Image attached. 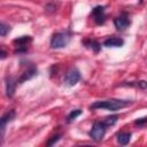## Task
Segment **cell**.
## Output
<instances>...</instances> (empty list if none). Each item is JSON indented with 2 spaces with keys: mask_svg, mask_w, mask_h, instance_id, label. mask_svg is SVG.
Listing matches in <instances>:
<instances>
[{
  "mask_svg": "<svg viewBox=\"0 0 147 147\" xmlns=\"http://www.w3.org/2000/svg\"><path fill=\"white\" fill-rule=\"evenodd\" d=\"M80 79V72L78 71V69L76 68H71L67 74H65V77H64V83L69 86H74L76 85Z\"/></svg>",
  "mask_w": 147,
  "mask_h": 147,
  "instance_id": "4",
  "label": "cell"
},
{
  "mask_svg": "<svg viewBox=\"0 0 147 147\" xmlns=\"http://www.w3.org/2000/svg\"><path fill=\"white\" fill-rule=\"evenodd\" d=\"M84 45L87 47V48H90V49H92L93 52H95V53H98L99 51H100V44L96 41V40H85L84 41Z\"/></svg>",
  "mask_w": 147,
  "mask_h": 147,
  "instance_id": "13",
  "label": "cell"
},
{
  "mask_svg": "<svg viewBox=\"0 0 147 147\" xmlns=\"http://www.w3.org/2000/svg\"><path fill=\"white\" fill-rule=\"evenodd\" d=\"M145 123H147V117L138 118L137 121H134V124H136V125H142V124H145Z\"/></svg>",
  "mask_w": 147,
  "mask_h": 147,
  "instance_id": "18",
  "label": "cell"
},
{
  "mask_svg": "<svg viewBox=\"0 0 147 147\" xmlns=\"http://www.w3.org/2000/svg\"><path fill=\"white\" fill-rule=\"evenodd\" d=\"M31 40H32V38H31L30 36H22V37L15 39L13 42L18 47V49H16L15 53H22V52H25V51H26L25 46H26L29 42H31Z\"/></svg>",
  "mask_w": 147,
  "mask_h": 147,
  "instance_id": "5",
  "label": "cell"
},
{
  "mask_svg": "<svg viewBox=\"0 0 147 147\" xmlns=\"http://www.w3.org/2000/svg\"><path fill=\"white\" fill-rule=\"evenodd\" d=\"M117 118H118V116H117V115H110V116L105 117V119H103L102 122L105 123V125H106V126H113V125L117 122Z\"/></svg>",
  "mask_w": 147,
  "mask_h": 147,
  "instance_id": "14",
  "label": "cell"
},
{
  "mask_svg": "<svg viewBox=\"0 0 147 147\" xmlns=\"http://www.w3.org/2000/svg\"><path fill=\"white\" fill-rule=\"evenodd\" d=\"M59 139H60V134L53 136V137H52V139H49V140L47 141V146H52V145H54Z\"/></svg>",
  "mask_w": 147,
  "mask_h": 147,
  "instance_id": "17",
  "label": "cell"
},
{
  "mask_svg": "<svg viewBox=\"0 0 147 147\" xmlns=\"http://www.w3.org/2000/svg\"><path fill=\"white\" fill-rule=\"evenodd\" d=\"M123 44H124V40L118 37H110L103 41V45L106 47H121L123 46Z\"/></svg>",
  "mask_w": 147,
  "mask_h": 147,
  "instance_id": "8",
  "label": "cell"
},
{
  "mask_svg": "<svg viewBox=\"0 0 147 147\" xmlns=\"http://www.w3.org/2000/svg\"><path fill=\"white\" fill-rule=\"evenodd\" d=\"M70 41V34L67 32H56L53 34L51 40L52 48H63Z\"/></svg>",
  "mask_w": 147,
  "mask_h": 147,
  "instance_id": "2",
  "label": "cell"
},
{
  "mask_svg": "<svg viewBox=\"0 0 147 147\" xmlns=\"http://www.w3.org/2000/svg\"><path fill=\"white\" fill-rule=\"evenodd\" d=\"M14 117H15V110H13V109L2 115V117H1V119H0V122H1V133H2V136H3V133H5L6 124H7L8 122H10Z\"/></svg>",
  "mask_w": 147,
  "mask_h": 147,
  "instance_id": "9",
  "label": "cell"
},
{
  "mask_svg": "<svg viewBox=\"0 0 147 147\" xmlns=\"http://www.w3.org/2000/svg\"><path fill=\"white\" fill-rule=\"evenodd\" d=\"M131 102L126 100H119V99H110L106 101H95L90 106L91 109H108V110H118L121 108H124L129 106Z\"/></svg>",
  "mask_w": 147,
  "mask_h": 147,
  "instance_id": "1",
  "label": "cell"
},
{
  "mask_svg": "<svg viewBox=\"0 0 147 147\" xmlns=\"http://www.w3.org/2000/svg\"><path fill=\"white\" fill-rule=\"evenodd\" d=\"M92 16L94 17V21L96 24H103L106 16H105V7L102 6H96L92 10Z\"/></svg>",
  "mask_w": 147,
  "mask_h": 147,
  "instance_id": "6",
  "label": "cell"
},
{
  "mask_svg": "<svg viewBox=\"0 0 147 147\" xmlns=\"http://www.w3.org/2000/svg\"><path fill=\"white\" fill-rule=\"evenodd\" d=\"M80 114H82V110H80V109L72 110V111H71V113H70V114L67 116V122H68V123H71V122H72L74 119H76V118H77V117H78Z\"/></svg>",
  "mask_w": 147,
  "mask_h": 147,
  "instance_id": "15",
  "label": "cell"
},
{
  "mask_svg": "<svg viewBox=\"0 0 147 147\" xmlns=\"http://www.w3.org/2000/svg\"><path fill=\"white\" fill-rule=\"evenodd\" d=\"M130 139H131V133L130 132H122V133H119L118 136H117V141H118V144L119 145H127L129 144V141H130Z\"/></svg>",
  "mask_w": 147,
  "mask_h": 147,
  "instance_id": "12",
  "label": "cell"
},
{
  "mask_svg": "<svg viewBox=\"0 0 147 147\" xmlns=\"http://www.w3.org/2000/svg\"><path fill=\"white\" fill-rule=\"evenodd\" d=\"M137 86L140 87V88H147V82H145V80H140V82H138Z\"/></svg>",
  "mask_w": 147,
  "mask_h": 147,
  "instance_id": "19",
  "label": "cell"
},
{
  "mask_svg": "<svg viewBox=\"0 0 147 147\" xmlns=\"http://www.w3.org/2000/svg\"><path fill=\"white\" fill-rule=\"evenodd\" d=\"M6 57V52L3 49H1V59H5Z\"/></svg>",
  "mask_w": 147,
  "mask_h": 147,
  "instance_id": "20",
  "label": "cell"
},
{
  "mask_svg": "<svg viewBox=\"0 0 147 147\" xmlns=\"http://www.w3.org/2000/svg\"><path fill=\"white\" fill-rule=\"evenodd\" d=\"M114 25H115V28L117 29V30H119V31H122V30H125L129 25H130V20H129V17L124 14V15H121V16H118V17H116L115 20H114Z\"/></svg>",
  "mask_w": 147,
  "mask_h": 147,
  "instance_id": "7",
  "label": "cell"
},
{
  "mask_svg": "<svg viewBox=\"0 0 147 147\" xmlns=\"http://www.w3.org/2000/svg\"><path fill=\"white\" fill-rule=\"evenodd\" d=\"M106 125L103 122H95L90 131V137L94 141H101L106 133Z\"/></svg>",
  "mask_w": 147,
  "mask_h": 147,
  "instance_id": "3",
  "label": "cell"
},
{
  "mask_svg": "<svg viewBox=\"0 0 147 147\" xmlns=\"http://www.w3.org/2000/svg\"><path fill=\"white\" fill-rule=\"evenodd\" d=\"M15 86H16V83L13 78L8 77L6 79V94L8 98H11L14 95V92H15Z\"/></svg>",
  "mask_w": 147,
  "mask_h": 147,
  "instance_id": "10",
  "label": "cell"
},
{
  "mask_svg": "<svg viewBox=\"0 0 147 147\" xmlns=\"http://www.w3.org/2000/svg\"><path fill=\"white\" fill-rule=\"evenodd\" d=\"M37 69L33 67V65H31L28 70H25L24 71V74H22V76H21V78L18 79V83H23L24 80H28V79H30V78H32L34 75H37Z\"/></svg>",
  "mask_w": 147,
  "mask_h": 147,
  "instance_id": "11",
  "label": "cell"
},
{
  "mask_svg": "<svg viewBox=\"0 0 147 147\" xmlns=\"http://www.w3.org/2000/svg\"><path fill=\"white\" fill-rule=\"evenodd\" d=\"M9 30H10V26L9 25H7L5 23H1L0 24V34H1V37H5Z\"/></svg>",
  "mask_w": 147,
  "mask_h": 147,
  "instance_id": "16",
  "label": "cell"
}]
</instances>
